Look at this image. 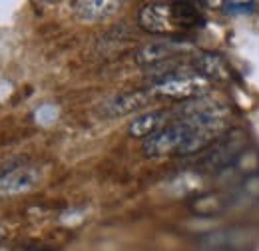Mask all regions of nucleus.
<instances>
[{
    "mask_svg": "<svg viewBox=\"0 0 259 251\" xmlns=\"http://www.w3.org/2000/svg\"><path fill=\"white\" fill-rule=\"evenodd\" d=\"M169 10H171L174 24L178 26L192 28V26L203 24V16L194 2H169Z\"/></svg>",
    "mask_w": 259,
    "mask_h": 251,
    "instance_id": "10",
    "label": "nucleus"
},
{
    "mask_svg": "<svg viewBox=\"0 0 259 251\" xmlns=\"http://www.w3.org/2000/svg\"><path fill=\"white\" fill-rule=\"evenodd\" d=\"M257 6V2H224L222 10L229 16H237V14H249L253 12Z\"/></svg>",
    "mask_w": 259,
    "mask_h": 251,
    "instance_id": "11",
    "label": "nucleus"
},
{
    "mask_svg": "<svg viewBox=\"0 0 259 251\" xmlns=\"http://www.w3.org/2000/svg\"><path fill=\"white\" fill-rule=\"evenodd\" d=\"M40 172L34 165H12L0 170V197L26 193L38 184Z\"/></svg>",
    "mask_w": 259,
    "mask_h": 251,
    "instance_id": "1",
    "label": "nucleus"
},
{
    "mask_svg": "<svg viewBox=\"0 0 259 251\" xmlns=\"http://www.w3.org/2000/svg\"><path fill=\"white\" fill-rule=\"evenodd\" d=\"M138 24L150 34H167L174 30V18L169 4L165 2H152L146 4L138 14Z\"/></svg>",
    "mask_w": 259,
    "mask_h": 251,
    "instance_id": "3",
    "label": "nucleus"
},
{
    "mask_svg": "<svg viewBox=\"0 0 259 251\" xmlns=\"http://www.w3.org/2000/svg\"><path fill=\"white\" fill-rule=\"evenodd\" d=\"M176 50L178 46L174 42H152L136 54V62L142 66H154V64L169 60L176 54Z\"/></svg>",
    "mask_w": 259,
    "mask_h": 251,
    "instance_id": "8",
    "label": "nucleus"
},
{
    "mask_svg": "<svg viewBox=\"0 0 259 251\" xmlns=\"http://www.w3.org/2000/svg\"><path fill=\"white\" fill-rule=\"evenodd\" d=\"M241 146H243V138L241 136L233 138V134H231L229 138H224L222 142H218V146L213 150H209L207 156L203 157V168L209 170V172L227 168L235 159V156L239 154Z\"/></svg>",
    "mask_w": 259,
    "mask_h": 251,
    "instance_id": "5",
    "label": "nucleus"
},
{
    "mask_svg": "<svg viewBox=\"0 0 259 251\" xmlns=\"http://www.w3.org/2000/svg\"><path fill=\"white\" fill-rule=\"evenodd\" d=\"M152 98V92H128V94H120L114 96L112 100L104 102V106L100 108V112L108 118H118V116H126V114H132L144 106H148Z\"/></svg>",
    "mask_w": 259,
    "mask_h": 251,
    "instance_id": "4",
    "label": "nucleus"
},
{
    "mask_svg": "<svg viewBox=\"0 0 259 251\" xmlns=\"http://www.w3.org/2000/svg\"><path fill=\"white\" fill-rule=\"evenodd\" d=\"M120 8V2L114 0H80L72 4V10L82 22H100L112 16Z\"/></svg>",
    "mask_w": 259,
    "mask_h": 251,
    "instance_id": "6",
    "label": "nucleus"
},
{
    "mask_svg": "<svg viewBox=\"0 0 259 251\" xmlns=\"http://www.w3.org/2000/svg\"><path fill=\"white\" fill-rule=\"evenodd\" d=\"M152 94L174 98V100H188L207 92V80L201 76H178L165 80L158 86H152Z\"/></svg>",
    "mask_w": 259,
    "mask_h": 251,
    "instance_id": "2",
    "label": "nucleus"
},
{
    "mask_svg": "<svg viewBox=\"0 0 259 251\" xmlns=\"http://www.w3.org/2000/svg\"><path fill=\"white\" fill-rule=\"evenodd\" d=\"M165 116H167L165 110H152L148 114H142V116L134 118L128 128L130 136H134V138H150L152 134L162 130Z\"/></svg>",
    "mask_w": 259,
    "mask_h": 251,
    "instance_id": "7",
    "label": "nucleus"
},
{
    "mask_svg": "<svg viewBox=\"0 0 259 251\" xmlns=\"http://www.w3.org/2000/svg\"><path fill=\"white\" fill-rule=\"evenodd\" d=\"M194 68L199 72L201 78H226L227 66L226 60L218 52H201L194 60Z\"/></svg>",
    "mask_w": 259,
    "mask_h": 251,
    "instance_id": "9",
    "label": "nucleus"
},
{
    "mask_svg": "<svg viewBox=\"0 0 259 251\" xmlns=\"http://www.w3.org/2000/svg\"><path fill=\"white\" fill-rule=\"evenodd\" d=\"M4 235H6V231H4V229H2V227H0V241H2V239H4Z\"/></svg>",
    "mask_w": 259,
    "mask_h": 251,
    "instance_id": "12",
    "label": "nucleus"
}]
</instances>
